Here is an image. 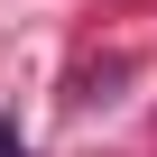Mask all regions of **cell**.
Here are the masks:
<instances>
[{
    "label": "cell",
    "instance_id": "obj_1",
    "mask_svg": "<svg viewBox=\"0 0 157 157\" xmlns=\"http://www.w3.org/2000/svg\"><path fill=\"white\" fill-rule=\"evenodd\" d=\"M0 157H19V139H10V129H0Z\"/></svg>",
    "mask_w": 157,
    "mask_h": 157
}]
</instances>
